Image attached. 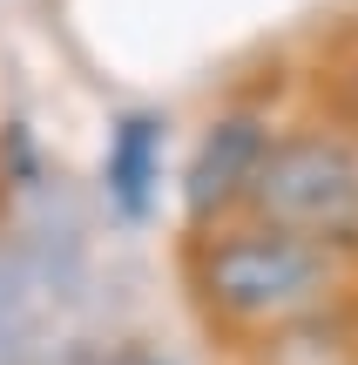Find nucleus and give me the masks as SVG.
Here are the masks:
<instances>
[{
  "label": "nucleus",
  "instance_id": "4",
  "mask_svg": "<svg viewBox=\"0 0 358 365\" xmlns=\"http://www.w3.org/2000/svg\"><path fill=\"white\" fill-rule=\"evenodd\" d=\"M156 182H162V115L129 108V115H115V129H108L102 190H108V203H115L122 217H149Z\"/></svg>",
  "mask_w": 358,
  "mask_h": 365
},
{
  "label": "nucleus",
  "instance_id": "5",
  "mask_svg": "<svg viewBox=\"0 0 358 365\" xmlns=\"http://www.w3.org/2000/svg\"><path fill=\"white\" fill-rule=\"evenodd\" d=\"M345 95H352V115H358V54H352V75H345Z\"/></svg>",
  "mask_w": 358,
  "mask_h": 365
},
{
  "label": "nucleus",
  "instance_id": "3",
  "mask_svg": "<svg viewBox=\"0 0 358 365\" xmlns=\"http://www.w3.org/2000/svg\"><path fill=\"white\" fill-rule=\"evenodd\" d=\"M270 143H278V135H270V122L257 115V108L216 115L210 129L196 135L189 163H183V217L196 223V230H210L230 210H243L251 190H257V170H264Z\"/></svg>",
  "mask_w": 358,
  "mask_h": 365
},
{
  "label": "nucleus",
  "instance_id": "2",
  "mask_svg": "<svg viewBox=\"0 0 358 365\" xmlns=\"http://www.w3.org/2000/svg\"><path fill=\"white\" fill-rule=\"evenodd\" d=\"M257 223L298 230L325 250H358V143L338 129H291L270 143L264 170L251 190Z\"/></svg>",
  "mask_w": 358,
  "mask_h": 365
},
{
  "label": "nucleus",
  "instance_id": "1",
  "mask_svg": "<svg viewBox=\"0 0 358 365\" xmlns=\"http://www.w3.org/2000/svg\"><path fill=\"white\" fill-rule=\"evenodd\" d=\"M345 257L278 223H216L189 244V291L230 331H284L338 298Z\"/></svg>",
  "mask_w": 358,
  "mask_h": 365
}]
</instances>
